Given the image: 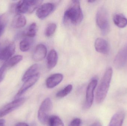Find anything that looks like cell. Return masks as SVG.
Segmentation results:
<instances>
[{"mask_svg": "<svg viewBox=\"0 0 127 126\" xmlns=\"http://www.w3.org/2000/svg\"><path fill=\"white\" fill-rule=\"evenodd\" d=\"M83 14L78 0H72L64 12L63 21L64 23L77 25L83 19Z\"/></svg>", "mask_w": 127, "mask_h": 126, "instance_id": "6da1fadb", "label": "cell"}, {"mask_svg": "<svg viewBox=\"0 0 127 126\" xmlns=\"http://www.w3.org/2000/svg\"><path fill=\"white\" fill-rule=\"evenodd\" d=\"M113 74L112 69L108 68L98 87L95 95V101L98 104L102 103L107 95Z\"/></svg>", "mask_w": 127, "mask_h": 126, "instance_id": "7a4b0ae2", "label": "cell"}, {"mask_svg": "<svg viewBox=\"0 0 127 126\" xmlns=\"http://www.w3.org/2000/svg\"><path fill=\"white\" fill-rule=\"evenodd\" d=\"M96 22L102 34L107 35L110 31V26L109 14L106 9L101 7L98 9L96 15Z\"/></svg>", "mask_w": 127, "mask_h": 126, "instance_id": "3957f363", "label": "cell"}, {"mask_svg": "<svg viewBox=\"0 0 127 126\" xmlns=\"http://www.w3.org/2000/svg\"><path fill=\"white\" fill-rule=\"evenodd\" d=\"M42 0H21L19 1L15 6V12L17 15L24 13H31L38 8Z\"/></svg>", "mask_w": 127, "mask_h": 126, "instance_id": "277c9868", "label": "cell"}, {"mask_svg": "<svg viewBox=\"0 0 127 126\" xmlns=\"http://www.w3.org/2000/svg\"><path fill=\"white\" fill-rule=\"evenodd\" d=\"M52 108L53 104L50 98H46L42 101L38 113V119L42 124L47 123Z\"/></svg>", "mask_w": 127, "mask_h": 126, "instance_id": "5b68a950", "label": "cell"}, {"mask_svg": "<svg viewBox=\"0 0 127 126\" xmlns=\"http://www.w3.org/2000/svg\"><path fill=\"white\" fill-rule=\"evenodd\" d=\"M97 79H94L89 83L86 92V99L84 107L86 109H89L91 108L93 103L94 100V91L97 84Z\"/></svg>", "mask_w": 127, "mask_h": 126, "instance_id": "8992f818", "label": "cell"}, {"mask_svg": "<svg viewBox=\"0 0 127 126\" xmlns=\"http://www.w3.org/2000/svg\"><path fill=\"white\" fill-rule=\"evenodd\" d=\"M26 101L24 97L19 98L5 105L0 111V117H2L23 105Z\"/></svg>", "mask_w": 127, "mask_h": 126, "instance_id": "52a82bcc", "label": "cell"}, {"mask_svg": "<svg viewBox=\"0 0 127 126\" xmlns=\"http://www.w3.org/2000/svg\"><path fill=\"white\" fill-rule=\"evenodd\" d=\"M127 62V46L122 47L119 51L113 61L114 66L117 69H122Z\"/></svg>", "mask_w": 127, "mask_h": 126, "instance_id": "ba28073f", "label": "cell"}, {"mask_svg": "<svg viewBox=\"0 0 127 126\" xmlns=\"http://www.w3.org/2000/svg\"><path fill=\"white\" fill-rule=\"evenodd\" d=\"M55 8V5L53 3L44 4L38 8L36 12V16L40 19H44L53 12Z\"/></svg>", "mask_w": 127, "mask_h": 126, "instance_id": "9c48e42d", "label": "cell"}, {"mask_svg": "<svg viewBox=\"0 0 127 126\" xmlns=\"http://www.w3.org/2000/svg\"><path fill=\"white\" fill-rule=\"evenodd\" d=\"M40 77V74L38 72L30 78L24 82V83L19 90L15 97V98H19L23 94H24L28 89L34 85Z\"/></svg>", "mask_w": 127, "mask_h": 126, "instance_id": "30bf717a", "label": "cell"}, {"mask_svg": "<svg viewBox=\"0 0 127 126\" xmlns=\"http://www.w3.org/2000/svg\"><path fill=\"white\" fill-rule=\"evenodd\" d=\"M15 50V45L13 42L0 49V60H7L12 57L14 54Z\"/></svg>", "mask_w": 127, "mask_h": 126, "instance_id": "8fae6325", "label": "cell"}, {"mask_svg": "<svg viewBox=\"0 0 127 126\" xmlns=\"http://www.w3.org/2000/svg\"><path fill=\"white\" fill-rule=\"evenodd\" d=\"M47 49L45 45L42 44H38L35 48L32 58L35 61H41L45 58L47 53Z\"/></svg>", "mask_w": 127, "mask_h": 126, "instance_id": "7c38bea8", "label": "cell"}, {"mask_svg": "<svg viewBox=\"0 0 127 126\" xmlns=\"http://www.w3.org/2000/svg\"><path fill=\"white\" fill-rule=\"evenodd\" d=\"M95 47L98 52L101 54H108L109 51V47L107 41L101 38H97L95 41Z\"/></svg>", "mask_w": 127, "mask_h": 126, "instance_id": "4fadbf2b", "label": "cell"}, {"mask_svg": "<svg viewBox=\"0 0 127 126\" xmlns=\"http://www.w3.org/2000/svg\"><path fill=\"white\" fill-rule=\"evenodd\" d=\"M63 76L60 73H56L51 75L46 80V85L47 88L52 89L59 85L63 80Z\"/></svg>", "mask_w": 127, "mask_h": 126, "instance_id": "5bb4252c", "label": "cell"}, {"mask_svg": "<svg viewBox=\"0 0 127 126\" xmlns=\"http://www.w3.org/2000/svg\"><path fill=\"white\" fill-rule=\"evenodd\" d=\"M125 118V113L122 111L116 112L114 115L108 126H122Z\"/></svg>", "mask_w": 127, "mask_h": 126, "instance_id": "9a60e30c", "label": "cell"}, {"mask_svg": "<svg viewBox=\"0 0 127 126\" xmlns=\"http://www.w3.org/2000/svg\"><path fill=\"white\" fill-rule=\"evenodd\" d=\"M58 55L55 50H51L47 57V67L49 70L54 68L57 63Z\"/></svg>", "mask_w": 127, "mask_h": 126, "instance_id": "2e32d148", "label": "cell"}, {"mask_svg": "<svg viewBox=\"0 0 127 126\" xmlns=\"http://www.w3.org/2000/svg\"><path fill=\"white\" fill-rule=\"evenodd\" d=\"M113 20L115 24L119 28H124L127 26V18L123 14H115L113 16Z\"/></svg>", "mask_w": 127, "mask_h": 126, "instance_id": "e0dca14e", "label": "cell"}, {"mask_svg": "<svg viewBox=\"0 0 127 126\" xmlns=\"http://www.w3.org/2000/svg\"><path fill=\"white\" fill-rule=\"evenodd\" d=\"M39 69V65L38 64H35L30 67L23 75L22 78V81L25 82L27 80L38 73L37 72Z\"/></svg>", "mask_w": 127, "mask_h": 126, "instance_id": "ac0fdd59", "label": "cell"}, {"mask_svg": "<svg viewBox=\"0 0 127 126\" xmlns=\"http://www.w3.org/2000/svg\"><path fill=\"white\" fill-rule=\"evenodd\" d=\"M27 23L26 18L22 15H17L13 21V27L17 29H20L24 27Z\"/></svg>", "mask_w": 127, "mask_h": 126, "instance_id": "d6986e66", "label": "cell"}, {"mask_svg": "<svg viewBox=\"0 0 127 126\" xmlns=\"http://www.w3.org/2000/svg\"><path fill=\"white\" fill-rule=\"evenodd\" d=\"M22 59L23 57L22 55H16L10 58L4 64L7 68H10L18 64L22 60Z\"/></svg>", "mask_w": 127, "mask_h": 126, "instance_id": "ffe728a7", "label": "cell"}, {"mask_svg": "<svg viewBox=\"0 0 127 126\" xmlns=\"http://www.w3.org/2000/svg\"><path fill=\"white\" fill-rule=\"evenodd\" d=\"M48 123L49 126H64L62 120L59 117L55 115L50 117Z\"/></svg>", "mask_w": 127, "mask_h": 126, "instance_id": "44dd1931", "label": "cell"}, {"mask_svg": "<svg viewBox=\"0 0 127 126\" xmlns=\"http://www.w3.org/2000/svg\"><path fill=\"white\" fill-rule=\"evenodd\" d=\"M8 21V17L6 14L0 15V37L4 32Z\"/></svg>", "mask_w": 127, "mask_h": 126, "instance_id": "7402d4cb", "label": "cell"}, {"mask_svg": "<svg viewBox=\"0 0 127 126\" xmlns=\"http://www.w3.org/2000/svg\"><path fill=\"white\" fill-rule=\"evenodd\" d=\"M57 26L55 23H52L49 24L46 27L45 31V36L50 37L53 36L56 32Z\"/></svg>", "mask_w": 127, "mask_h": 126, "instance_id": "603a6c76", "label": "cell"}, {"mask_svg": "<svg viewBox=\"0 0 127 126\" xmlns=\"http://www.w3.org/2000/svg\"><path fill=\"white\" fill-rule=\"evenodd\" d=\"M72 86L71 84L68 85L63 89L59 91L56 94V97L59 98H62L68 95L72 90Z\"/></svg>", "mask_w": 127, "mask_h": 126, "instance_id": "cb8c5ba5", "label": "cell"}, {"mask_svg": "<svg viewBox=\"0 0 127 126\" xmlns=\"http://www.w3.org/2000/svg\"><path fill=\"white\" fill-rule=\"evenodd\" d=\"M31 46L30 41L28 38H25L19 44L20 50L23 52H26L30 49Z\"/></svg>", "mask_w": 127, "mask_h": 126, "instance_id": "d4e9b609", "label": "cell"}, {"mask_svg": "<svg viewBox=\"0 0 127 126\" xmlns=\"http://www.w3.org/2000/svg\"><path fill=\"white\" fill-rule=\"evenodd\" d=\"M36 32L37 25L35 23H33L29 26L26 33V35L30 37H33L36 35Z\"/></svg>", "mask_w": 127, "mask_h": 126, "instance_id": "484cf974", "label": "cell"}, {"mask_svg": "<svg viewBox=\"0 0 127 126\" xmlns=\"http://www.w3.org/2000/svg\"><path fill=\"white\" fill-rule=\"evenodd\" d=\"M7 69V67L4 64L0 67V83L3 80L5 77Z\"/></svg>", "mask_w": 127, "mask_h": 126, "instance_id": "4316f807", "label": "cell"}, {"mask_svg": "<svg viewBox=\"0 0 127 126\" xmlns=\"http://www.w3.org/2000/svg\"><path fill=\"white\" fill-rule=\"evenodd\" d=\"M81 120L78 118H75L70 123L68 126H80Z\"/></svg>", "mask_w": 127, "mask_h": 126, "instance_id": "83f0119b", "label": "cell"}, {"mask_svg": "<svg viewBox=\"0 0 127 126\" xmlns=\"http://www.w3.org/2000/svg\"><path fill=\"white\" fill-rule=\"evenodd\" d=\"M90 126H102V125L100 122L99 121H96L91 124Z\"/></svg>", "mask_w": 127, "mask_h": 126, "instance_id": "f1b7e54d", "label": "cell"}, {"mask_svg": "<svg viewBox=\"0 0 127 126\" xmlns=\"http://www.w3.org/2000/svg\"><path fill=\"white\" fill-rule=\"evenodd\" d=\"M15 126H29L25 123H17Z\"/></svg>", "mask_w": 127, "mask_h": 126, "instance_id": "f546056e", "label": "cell"}, {"mask_svg": "<svg viewBox=\"0 0 127 126\" xmlns=\"http://www.w3.org/2000/svg\"><path fill=\"white\" fill-rule=\"evenodd\" d=\"M5 121L3 119L0 120V126H4Z\"/></svg>", "mask_w": 127, "mask_h": 126, "instance_id": "4dcf8cb0", "label": "cell"}, {"mask_svg": "<svg viewBox=\"0 0 127 126\" xmlns=\"http://www.w3.org/2000/svg\"><path fill=\"white\" fill-rule=\"evenodd\" d=\"M95 0H88V2H89V3H93V2H95Z\"/></svg>", "mask_w": 127, "mask_h": 126, "instance_id": "1f68e13d", "label": "cell"}]
</instances>
